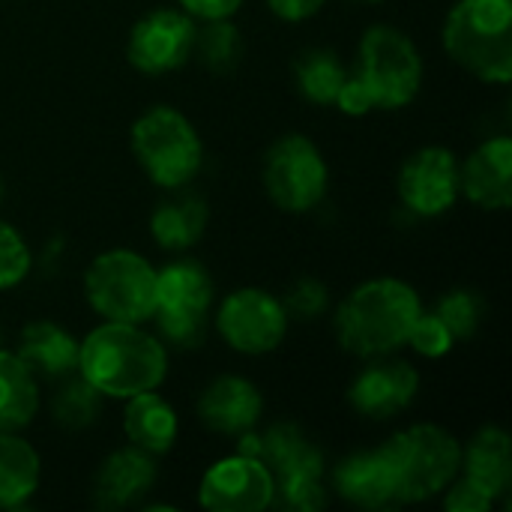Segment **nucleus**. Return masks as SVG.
Wrapping results in <instances>:
<instances>
[{"mask_svg": "<svg viewBox=\"0 0 512 512\" xmlns=\"http://www.w3.org/2000/svg\"><path fill=\"white\" fill-rule=\"evenodd\" d=\"M78 372L102 396L129 399L165 381V348L138 324L108 321L96 327L78 351Z\"/></svg>", "mask_w": 512, "mask_h": 512, "instance_id": "f257e3e1", "label": "nucleus"}, {"mask_svg": "<svg viewBox=\"0 0 512 512\" xmlns=\"http://www.w3.org/2000/svg\"><path fill=\"white\" fill-rule=\"evenodd\" d=\"M420 312L423 306L411 285L399 279L363 282L339 306V345L354 357H387L408 342Z\"/></svg>", "mask_w": 512, "mask_h": 512, "instance_id": "f03ea898", "label": "nucleus"}, {"mask_svg": "<svg viewBox=\"0 0 512 512\" xmlns=\"http://www.w3.org/2000/svg\"><path fill=\"white\" fill-rule=\"evenodd\" d=\"M444 48L471 75L492 84L512 78V0H462L444 24Z\"/></svg>", "mask_w": 512, "mask_h": 512, "instance_id": "7ed1b4c3", "label": "nucleus"}, {"mask_svg": "<svg viewBox=\"0 0 512 512\" xmlns=\"http://www.w3.org/2000/svg\"><path fill=\"white\" fill-rule=\"evenodd\" d=\"M399 504H423L435 495H441L459 474L462 465V447L459 441L432 423H420L411 429L396 432L384 447H381Z\"/></svg>", "mask_w": 512, "mask_h": 512, "instance_id": "20e7f679", "label": "nucleus"}, {"mask_svg": "<svg viewBox=\"0 0 512 512\" xmlns=\"http://www.w3.org/2000/svg\"><path fill=\"white\" fill-rule=\"evenodd\" d=\"M132 150L147 177L162 189H177L189 183L201 168V138L192 123L168 108L144 111L132 126Z\"/></svg>", "mask_w": 512, "mask_h": 512, "instance_id": "39448f33", "label": "nucleus"}, {"mask_svg": "<svg viewBox=\"0 0 512 512\" xmlns=\"http://www.w3.org/2000/svg\"><path fill=\"white\" fill-rule=\"evenodd\" d=\"M375 108H405L423 81V57L417 45L390 24H375L363 33L354 72Z\"/></svg>", "mask_w": 512, "mask_h": 512, "instance_id": "423d86ee", "label": "nucleus"}, {"mask_svg": "<svg viewBox=\"0 0 512 512\" xmlns=\"http://www.w3.org/2000/svg\"><path fill=\"white\" fill-rule=\"evenodd\" d=\"M84 291L90 306L123 324H144L153 318L156 306V270L129 249H114L99 255L84 276Z\"/></svg>", "mask_w": 512, "mask_h": 512, "instance_id": "0eeeda50", "label": "nucleus"}, {"mask_svg": "<svg viewBox=\"0 0 512 512\" xmlns=\"http://www.w3.org/2000/svg\"><path fill=\"white\" fill-rule=\"evenodd\" d=\"M213 303V282L195 261H174L156 273L153 315L159 330L180 348H192L204 339V318Z\"/></svg>", "mask_w": 512, "mask_h": 512, "instance_id": "6e6552de", "label": "nucleus"}, {"mask_svg": "<svg viewBox=\"0 0 512 512\" xmlns=\"http://www.w3.org/2000/svg\"><path fill=\"white\" fill-rule=\"evenodd\" d=\"M327 162L306 135L279 138L264 159V189L288 213H306L327 195Z\"/></svg>", "mask_w": 512, "mask_h": 512, "instance_id": "1a4fd4ad", "label": "nucleus"}, {"mask_svg": "<svg viewBox=\"0 0 512 512\" xmlns=\"http://www.w3.org/2000/svg\"><path fill=\"white\" fill-rule=\"evenodd\" d=\"M216 327L234 351L267 354L282 345L288 333V312L273 294L261 288H240L225 297Z\"/></svg>", "mask_w": 512, "mask_h": 512, "instance_id": "9d476101", "label": "nucleus"}, {"mask_svg": "<svg viewBox=\"0 0 512 512\" xmlns=\"http://www.w3.org/2000/svg\"><path fill=\"white\" fill-rule=\"evenodd\" d=\"M195 36L198 30L192 24V15L177 9H153L132 27L126 54L138 72H174L192 57Z\"/></svg>", "mask_w": 512, "mask_h": 512, "instance_id": "9b49d317", "label": "nucleus"}, {"mask_svg": "<svg viewBox=\"0 0 512 512\" xmlns=\"http://www.w3.org/2000/svg\"><path fill=\"white\" fill-rule=\"evenodd\" d=\"M276 498L270 468L255 456H231L216 462L198 489L201 507L210 512H261Z\"/></svg>", "mask_w": 512, "mask_h": 512, "instance_id": "f8f14e48", "label": "nucleus"}, {"mask_svg": "<svg viewBox=\"0 0 512 512\" xmlns=\"http://www.w3.org/2000/svg\"><path fill=\"white\" fill-rule=\"evenodd\" d=\"M459 192V159L447 147H423L399 171V195L417 216L447 213Z\"/></svg>", "mask_w": 512, "mask_h": 512, "instance_id": "ddd939ff", "label": "nucleus"}, {"mask_svg": "<svg viewBox=\"0 0 512 512\" xmlns=\"http://www.w3.org/2000/svg\"><path fill=\"white\" fill-rule=\"evenodd\" d=\"M237 453L261 459L270 468V474H276L273 486L324 474L321 450L294 423H276L264 435H246Z\"/></svg>", "mask_w": 512, "mask_h": 512, "instance_id": "4468645a", "label": "nucleus"}, {"mask_svg": "<svg viewBox=\"0 0 512 512\" xmlns=\"http://www.w3.org/2000/svg\"><path fill=\"white\" fill-rule=\"evenodd\" d=\"M420 390V375L405 360H378L366 366L351 384V405L363 417L387 420L402 414Z\"/></svg>", "mask_w": 512, "mask_h": 512, "instance_id": "2eb2a0df", "label": "nucleus"}, {"mask_svg": "<svg viewBox=\"0 0 512 512\" xmlns=\"http://www.w3.org/2000/svg\"><path fill=\"white\" fill-rule=\"evenodd\" d=\"M459 189L474 207L507 210L512 204V141L507 135L480 144L465 168H459Z\"/></svg>", "mask_w": 512, "mask_h": 512, "instance_id": "dca6fc26", "label": "nucleus"}, {"mask_svg": "<svg viewBox=\"0 0 512 512\" xmlns=\"http://www.w3.org/2000/svg\"><path fill=\"white\" fill-rule=\"evenodd\" d=\"M264 411V399L258 387L237 375H222L198 399V417L207 429L219 435H243L249 432Z\"/></svg>", "mask_w": 512, "mask_h": 512, "instance_id": "f3484780", "label": "nucleus"}, {"mask_svg": "<svg viewBox=\"0 0 512 512\" xmlns=\"http://www.w3.org/2000/svg\"><path fill=\"white\" fill-rule=\"evenodd\" d=\"M156 483V465L153 456L138 447H123L111 453L99 474H96V507L102 510H123L138 504Z\"/></svg>", "mask_w": 512, "mask_h": 512, "instance_id": "a211bd4d", "label": "nucleus"}, {"mask_svg": "<svg viewBox=\"0 0 512 512\" xmlns=\"http://www.w3.org/2000/svg\"><path fill=\"white\" fill-rule=\"evenodd\" d=\"M333 483H336V492L354 507H363V510H399L402 507L396 495L393 471L381 447L369 453H354L345 462H339Z\"/></svg>", "mask_w": 512, "mask_h": 512, "instance_id": "6ab92c4d", "label": "nucleus"}, {"mask_svg": "<svg viewBox=\"0 0 512 512\" xmlns=\"http://www.w3.org/2000/svg\"><path fill=\"white\" fill-rule=\"evenodd\" d=\"M465 480L492 501L507 495L512 483L510 438L498 426L480 429L465 450Z\"/></svg>", "mask_w": 512, "mask_h": 512, "instance_id": "aec40b11", "label": "nucleus"}, {"mask_svg": "<svg viewBox=\"0 0 512 512\" xmlns=\"http://www.w3.org/2000/svg\"><path fill=\"white\" fill-rule=\"evenodd\" d=\"M81 342L69 336L63 327L51 321H33L21 330L18 357L30 366V372L45 378H69L78 369Z\"/></svg>", "mask_w": 512, "mask_h": 512, "instance_id": "412c9836", "label": "nucleus"}, {"mask_svg": "<svg viewBox=\"0 0 512 512\" xmlns=\"http://www.w3.org/2000/svg\"><path fill=\"white\" fill-rule=\"evenodd\" d=\"M123 429H126V438L132 447H138L150 456H162L177 441V414L162 396L147 390V393L129 396V405L123 414Z\"/></svg>", "mask_w": 512, "mask_h": 512, "instance_id": "4be33fe9", "label": "nucleus"}, {"mask_svg": "<svg viewBox=\"0 0 512 512\" xmlns=\"http://www.w3.org/2000/svg\"><path fill=\"white\" fill-rule=\"evenodd\" d=\"M207 204L198 195H180L162 201L150 216V234L162 249H189L207 228Z\"/></svg>", "mask_w": 512, "mask_h": 512, "instance_id": "5701e85b", "label": "nucleus"}, {"mask_svg": "<svg viewBox=\"0 0 512 512\" xmlns=\"http://www.w3.org/2000/svg\"><path fill=\"white\" fill-rule=\"evenodd\" d=\"M36 408V375L18 354L0 351V432L24 429L36 417Z\"/></svg>", "mask_w": 512, "mask_h": 512, "instance_id": "b1692460", "label": "nucleus"}, {"mask_svg": "<svg viewBox=\"0 0 512 512\" xmlns=\"http://www.w3.org/2000/svg\"><path fill=\"white\" fill-rule=\"evenodd\" d=\"M39 489V453L15 432H0V510L21 507Z\"/></svg>", "mask_w": 512, "mask_h": 512, "instance_id": "393cba45", "label": "nucleus"}, {"mask_svg": "<svg viewBox=\"0 0 512 512\" xmlns=\"http://www.w3.org/2000/svg\"><path fill=\"white\" fill-rule=\"evenodd\" d=\"M294 72H297V84H300L303 96L315 105H333L345 78H348V69L342 66L339 54L330 48L306 51L297 60Z\"/></svg>", "mask_w": 512, "mask_h": 512, "instance_id": "a878e982", "label": "nucleus"}, {"mask_svg": "<svg viewBox=\"0 0 512 512\" xmlns=\"http://www.w3.org/2000/svg\"><path fill=\"white\" fill-rule=\"evenodd\" d=\"M99 405H102V393L84 378H72L54 393L51 414L63 429H87L99 417Z\"/></svg>", "mask_w": 512, "mask_h": 512, "instance_id": "bb28decb", "label": "nucleus"}, {"mask_svg": "<svg viewBox=\"0 0 512 512\" xmlns=\"http://www.w3.org/2000/svg\"><path fill=\"white\" fill-rule=\"evenodd\" d=\"M195 51L201 54V60L210 69L225 72L240 57V33L228 18L210 21L207 30H201V36H195Z\"/></svg>", "mask_w": 512, "mask_h": 512, "instance_id": "cd10ccee", "label": "nucleus"}, {"mask_svg": "<svg viewBox=\"0 0 512 512\" xmlns=\"http://www.w3.org/2000/svg\"><path fill=\"white\" fill-rule=\"evenodd\" d=\"M483 309L486 306H483L480 294H474V291H450L438 303L435 315L450 327V333L456 339H468V336H474V330H477V324L483 318Z\"/></svg>", "mask_w": 512, "mask_h": 512, "instance_id": "c85d7f7f", "label": "nucleus"}, {"mask_svg": "<svg viewBox=\"0 0 512 512\" xmlns=\"http://www.w3.org/2000/svg\"><path fill=\"white\" fill-rule=\"evenodd\" d=\"M405 345H411L417 354L435 360V357L450 354V348L456 345V336L450 333V327L435 312H420L417 321H414V327H411V333H408V342Z\"/></svg>", "mask_w": 512, "mask_h": 512, "instance_id": "c756f323", "label": "nucleus"}, {"mask_svg": "<svg viewBox=\"0 0 512 512\" xmlns=\"http://www.w3.org/2000/svg\"><path fill=\"white\" fill-rule=\"evenodd\" d=\"M30 270V249L21 240V234L0 222V291L18 285Z\"/></svg>", "mask_w": 512, "mask_h": 512, "instance_id": "7c9ffc66", "label": "nucleus"}, {"mask_svg": "<svg viewBox=\"0 0 512 512\" xmlns=\"http://www.w3.org/2000/svg\"><path fill=\"white\" fill-rule=\"evenodd\" d=\"M288 315H297V318H315L327 309V288L315 279H300L291 291H288V300L282 303Z\"/></svg>", "mask_w": 512, "mask_h": 512, "instance_id": "2f4dec72", "label": "nucleus"}, {"mask_svg": "<svg viewBox=\"0 0 512 512\" xmlns=\"http://www.w3.org/2000/svg\"><path fill=\"white\" fill-rule=\"evenodd\" d=\"M492 498L489 495H483L477 486H471L465 477L450 489V495H447V501H444V507L447 512H489L492 510Z\"/></svg>", "mask_w": 512, "mask_h": 512, "instance_id": "473e14b6", "label": "nucleus"}, {"mask_svg": "<svg viewBox=\"0 0 512 512\" xmlns=\"http://www.w3.org/2000/svg\"><path fill=\"white\" fill-rule=\"evenodd\" d=\"M333 105H339V111H345L351 117L369 114L375 108L372 99H369V93H366V87H363V81L357 75H348L345 78V84H342V90H339V96H336Z\"/></svg>", "mask_w": 512, "mask_h": 512, "instance_id": "72a5a7b5", "label": "nucleus"}, {"mask_svg": "<svg viewBox=\"0 0 512 512\" xmlns=\"http://www.w3.org/2000/svg\"><path fill=\"white\" fill-rule=\"evenodd\" d=\"M180 6L192 18L219 21V18H231L243 6V0H180Z\"/></svg>", "mask_w": 512, "mask_h": 512, "instance_id": "f704fd0d", "label": "nucleus"}, {"mask_svg": "<svg viewBox=\"0 0 512 512\" xmlns=\"http://www.w3.org/2000/svg\"><path fill=\"white\" fill-rule=\"evenodd\" d=\"M267 6L285 21H306L324 6V0H267Z\"/></svg>", "mask_w": 512, "mask_h": 512, "instance_id": "c9c22d12", "label": "nucleus"}, {"mask_svg": "<svg viewBox=\"0 0 512 512\" xmlns=\"http://www.w3.org/2000/svg\"><path fill=\"white\" fill-rule=\"evenodd\" d=\"M0 198H3V183H0Z\"/></svg>", "mask_w": 512, "mask_h": 512, "instance_id": "e433bc0d", "label": "nucleus"}, {"mask_svg": "<svg viewBox=\"0 0 512 512\" xmlns=\"http://www.w3.org/2000/svg\"><path fill=\"white\" fill-rule=\"evenodd\" d=\"M366 3H378V0H366Z\"/></svg>", "mask_w": 512, "mask_h": 512, "instance_id": "4c0bfd02", "label": "nucleus"}]
</instances>
